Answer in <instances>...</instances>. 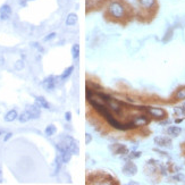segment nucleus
I'll list each match as a JSON object with an SVG mask.
<instances>
[{
  "label": "nucleus",
  "mask_w": 185,
  "mask_h": 185,
  "mask_svg": "<svg viewBox=\"0 0 185 185\" xmlns=\"http://www.w3.org/2000/svg\"><path fill=\"white\" fill-rule=\"evenodd\" d=\"M106 14L114 22H124L131 16V8L125 1L110 0L106 5Z\"/></svg>",
  "instance_id": "nucleus-1"
},
{
  "label": "nucleus",
  "mask_w": 185,
  "mask_h": 185,
  "mask_svg": "<svg viewBox=\"0 0 185 185\" xmlns=\"http://www.w3.org/2000/svg\"><path fill=\"white\" fill-rule=\"evenodd\" d=\"M61 142L65 144L66 148H67V149H68L69 151L73 153V155H78L80 149H78L77 141L75 140V139H73L72 136H66V137H64Z\"/></svg>",
  "instance_id": "nucleus-2"
},
{
  "label": "nucleus",
  "mask_w": 185,
  "mask_h": 185,
  "mask_svg": "<svg viewBox=\"0 0 185 185\" xmlns=\"http://www.w3.org/2000/svg\"><path fill=\"white\" fill-rule=\"evenodd\" d=\"M145 111L149 114L150 116L153 117V118H157V119H162L166 117V111L162 109V108H158V107H146Z\"/></svg>",
  "instance_id": "nucleus-3"
},
{
  "label": "nucleus",
  "mask_w": 185,
  "mask_h": 185,
  "mask_svg": "<svg viewBox=\"0 0 185 185\" xmlns=\"http://www.w3.org/2000/svg\"><path fill=\"white\" fill-rule=\"evenodd\" d=\"M139 6L144 12H151L155 10L157 7V0H137Z\"/></svg>",
  "instance_id": "nucleus-4"
},
{
  "label": "nucleus",
  "mask_w": 185,
  "mask_h": 185,
  "mask_svg": "<svg viewBox=\"0 0 185 185\" xmlns=\"http://www.w3.org/2000/svg\"><path fill=\"white\" fill-rule=\"evenodd\" d=\"M106 105H107L109 110L113 111V113H115V114H117V115H119L123 110V103L118 101V100H115V99H110L109 101H107Z\"/></svg>",
  "instance_id": "nucleus-5"
},
{
  "label": "nucleus",
  "mask_w": 185,
  "mask_h": 185,
  "mask_svg": "<svg viewBox=\"0 0 185 185\" xmlns=\"http://www.w3.org/2000/svg\"><path fill=\"white\" fill-rule=\"evenodd\" d=\"M12 14L13 9L8 3H3V6L0 7V19L1 21H8L9 18L12 17Z\"/></svg>",
  "instance_id": "nucleus-6"
},
{
  "label": "nucleus",
  "mask_w": 185,
  "mask_h": 185,
  "mask_svg": "<svg viewBox=\"0 0 185 185\" xmlns=\"http://www.w3.org/2000/svg\"><path fill=\"white\" fill-rule=\"evenodd\" d=\"M57 85V77L54 75H50L48 77H45V81L42 82V87H45L47 91H52Z\"/></svg>",
  "instance_id": "nucleus-7"
},
{
  "label": "nucleus",
  "mask_w": 185,
  "mask_h": 185,
  "mask_svg": "<svg viewBox=\"0 0 185 185\" xmlns=\"http://www.w3.org/2000/svg\"><path fill=\"white\" fill-rule=\"evenodd\" d=\"M136 172H137L136 165L133 164V162H127L123 167V173L125 174V175H127V176H133V175L136 174Z\"/></svg>",
  "instance_id": "nucleus-8"
},
{
  "label": "nucleus",
  "mask_w": 185,
  "mask_h": 185,
  "mask_svg": "<svg viewBox=\"0 0 185 185\" xmlns=\"http://www.w3.org/2000/svg\"><path fill=\"white\" fill-rule=\"evenodd\" d=\"M155 143L158 146H161V148H169L172 145V140L168 139V137L165 136H157L155 137Z\"/></svg>",
  "instance_id": "nucleus-9"
},
{
  "label": "nucleus",
  "mask_w": 185,
  "mask_h": 185,
  "mask_svg": "<svg viewBox=\"0 0 185 185\" xmlns=\"http://www.w3.org/2000/svg\"><path fill=\"white\" fill-rule=\"evenodd\" d=\"M31 115V119H38L41 115V111H40V107L39 106H36L35 103L34 105H30L27 106V109H26Z\"/></svg>",
  "instance_id": "nucleus-10"
},
{
  "label": "nucleus",
  "mask_w": 185,
  "mask_h": 185,
  "mask_svg": "<svg viewBox=\"0 0 185 185\" xmlns=\"http://www.w3.org/2000/svg\"><path fill=\"white\" fill-rule=\"evenodd\" d=\"M133 124L135 125V127H140V126H145L146 124H149V118L143 115H140V116H136L132 119Z\"/></svg>",
  "instance_id": "nucleus-11"
},
{
  "label": "nucleus",
  "mask_w": 185,
  "mask_h": 185,
  "mask_svg": "<svg viewBox=\"0 0 185 185\" xmlns=\"http://www.w3.org/2000/svg\"><path fill=\"white\" fill-rule=\"evenodd\" d=\"M77 21H78L77 15H76L75 13H69L68 15H67V17H66L65 24L67 25V26H74V25H76Z\"/></svg>",
  "instance_id": "nucleus-12"
},
{
  "label": "nucleus",
  "mask_w": 185,
  "mask_h": 185,
  "mask_svg": "<svg viewBox=\"0 0 185 185\" xmlns=\"http://www.w3.org/2000/svg\"><path fill=\"white\" fill-rule=\"evenodd\" d=\"M110 149H115L114 153H117V155H125V153L129 152V150L126 148L125 145H123V144H114V145L110 146Z\"/></svg>",
  "instance_id": "nucleus-13"
},
{
  "label": "nucleus",
  "mask_w": 185,
  "mask_h": 185,
  "mask_svg": "<svg viewBox=\"0 0 185 185\" xmlns=\"http://www.w3.org/2000/svg\"><path fill=\"white\" fill-rule=\"evenodd\" d=\"M35 105L39 106L40 108H43V109H50V105H49V102L47 101L43 97H36L35 98Z\"/></svg>",
  "instance_id": "nucleus-14"
},
{
  "label": "nucleus",
  "mask_w": 185,
  "mask_h": 185,
  "mask_svg": "<svg viewBox=\"0 0 185 185\" xmlns=\"http://www.w3.org/2000/svg\"><path fill=\"white\" fill-rule=\"evenodd\" d=\"M18 118V114L17 111L15 110V109H12V110H9L8 113L5 115V120L8 123L10 122H14L15 119H17Z\"/></svg>",
  "instance_id": "nucleus-15"
},
{
  "label": "nucleus",
  "mask_w": 185,
  "mask_h": 185,
  "mask_svg": "<svg viewBox=\"0 0 185 185\" xmlns=\"http://www.w3.org/2000/svg\"><path fill=\"white\" fill-rule=\"evenodd\" d=\"M182 132V129L181 127H177V126H170L167 129V134L170 135V136H178Z\"/></svg>",
  "instance_id": "nucleus-16"
},
{
  "label": "nucleus",
  "mask_w": 185,
  "mask_h": 185,
  "mask_svg": "<svg viewBox=\"0 0 185 185\" xmlns=\"http://www.w3.org/2000/svg\"><path fill=\"white\" fill-rule=\"evenodd\" d=\"M61 164H64L63 162V159H61V156H57L56 159H55V173L54 175H56V174L59 173L60 168H61Z\"/></svg>",
  "instance_id": "nucleus-17"
},
{
  "label": "nucleus",
  "mask_w": 185,
  "mask_h": 185,
  "mask_svg": "<svg viewBox=\"0 0 185 185\" xmlns=\"http://www.w3.org/2000/svg\"><path fill=\"white\" fill-rule=\"evenodd\" d=\"M56 132H57V127L54 125V124H50V125H48L47 127H45V134L47 135V136H52V135L56 134Z\"/></svg>",
  "instance_id": "nucleus-18"
},
{
  "label": "nucleus",
  "mask_w": 185,
  "mask_h": 185,
  "mask_svg": "<svg viewBox=\"0 0 185 185\" xmlns=\"http://www.w3.org/2000/svg\"><path fill=\"white\" fill-rule=\"evenodd\" d=\"M18 120H19V123H26V122H29V120L31 119V115H30V113L27 110H25V111H23V113L18 116V118H17Z\"/></svg>",
  "instance_id": "nucleus-19"
},
{
  "label": "nucleus",
  "mask_w": 185,
  "mask_h": 185,
  "mask_svg": "<svg viewBox=\"0 0 185 185\" xmlns=\"http://www.w3.org/2000/svg\"><path fill=\"white\" fill-rule=\"evenodd\" d=\"M73 71H74V66H69V67H67V68L63 72V74L60 75V80H66V78H68L69 76L72 75Z\"/></svg>",
  "instance_id": "nucleus-20"
},
{
  "label": "nucleus",
  "mask_w": 185,
  "mask_h": 185,
  "mask_svg": "<svg viewBox=\"0 0 185 185\" xmlns=\"http://www.w3.org/2000/svg\"><path fill=\"white\" fill-rule=\"evenodd\" d=\"M72 155H73V153L71 152L69 150H66L65 152L60 153V156H61V159H63L64 164H67V162H69V160L72 159Z\"/></svg>",
  "instance_id": "nucleus-21"
},
{
  "label": "nucleus",
  "mask_w": 185,
  "mask_h": 185,
  "mask_svg": "<svg viewBox=\"0 0 185 185\" xmlns=\"http://www.w3.org/2000/svg\"><path fill=\"white\" fill-rule=\"evenodd\" d=\"M80 56V45L78 43H74L72 47V57L74 59H77Z\"/></svg>",
  "instance_id": "nucleus-22"
},
{
  "label": "nucleus",
  "mask_w": 185,
  "mask_h": 185,
  "mask_svg": "<svg viewBox=\"0 0 185 185\" xmlns=\"http://www.w3.org/2000/svg\"><path fill=\"white\" fill-rule=\"evenodd\" d=\"M175 99H176V100H184L185 99V87H182V89H179L178 91H177L176 94H175Z\"/></svg>",
  "instance_id": "nucleus-23"
},
{
  "label": "nucleus",
  "mask_w": 185,
  "mask_h": 185,
  "mask_svg": "<svg viewBox=\"0 0 185 185\" xmlns=\"http://www.w3.org/2000/svg\"><path fill=\"white\" fill-rule=\"evenodd\" d=\"M56 36H57V33L56 32H51V33H49V34H47V35L43 38V41H45V42L51 41V40H54Z\"/></svg>",
  "instance_id": "nucleus-24"
},
{
  "label": "nucleus",
  "mask_w": 185,
  "mask_h": 185,
  "mask_svg": "<svg viewBox=\"0 0 185 185\" xmlns=\"http://www.w3.org/2000/svg\"><path fill=\"white\" fill-rule=\"evenodd\" d=\"M24 68V61L22 59H19V60H17L15 63V69L16 71H22V69Z\"/></svg>",
  "instance_id": "nucleus-25"
},
{
  "label": "nucleus",
  "mask_w": 185,
  "mask_h": 185,
  "mask_svg": "<svg viewBox=\"0 0 185 185\" xmlns=\"http://www.w3.org/2000/svg\"><path fill=\"white\" fill-rule=\"evenodd\" d=\"M172 35H173V31H172V30H169L167 33H166V36H165L164 39H162V40H164V42H167L168 40H170V39H172Z\"/></svg>",
  "instance_id": "nucleus-26"
},
{
  "label": "nucleus",
  "mask_w": 185,
  "mask_h": 185,
  "mask_svg": "<svg viewBox=\"0 0 185 185\" xmlns=\"http://www.w3.org/2000/svg\"><path fill=\"white\" fill-rule=\"evenodd\" d=\"M91 142H92V136H91V134L87 133V134H85V143L90 144Z\"/></svg>",
  "instance_id": "nucleus-27"
},
{
  "label": "nucleus",
  "mask_w": 185,
  "mask_h": 185,
  "mask_svg": "<svg viewBox=\"0 0 185 185\" xmlns=\"http://www.w3.org/2000/svg\"><path fill=\"white\" fill-rule=\"evenodd\" d=\"M65 119L67 120V122H71V120H72V113H71V111H66L65 113Z\"/></svg>",
  "instance_id": "nucleus-28"
},
{
  "label": "nucleus",
  "mask_w": 185,
  "mask_h": 185,
  "mask_svg": "<svg viewBox=\"0 0 185 185\" xmlns=\"http://www.w3.org/2000/svg\"><path fill=\"white\" fill-rule=\"evenodd\" d=\"M32 45H33V47H35V48L38 49V50L41 51V52H43V51H45V50H43V48L41 47V45H39V43H36V42H33Z\"/></svg>",
  "instance_id": "nucleus-29"
},
{
  "label": "nucleus",
  "mask_w": 185,
  "mask_h": 185,
  "mask_svg": "<svg viewBox=\"0 0 185 185\" xmlns=\"http://www.w3.org/2000/svg\"><path fill=\"white\" fill-rule=\"evenodd\" d=\"M12 136H13V133H10V132H9V133H7V134H6V136L3 137V141H5V142H7V141H8Z\"/></svg>",
  "instance_id": "nucleus-30"
},
{
  "label": "nucleus",
  "mask_w": 185,
  "mask_h": 185,
  "mask_svg": "<svg viewBox=\"0 0 185 185\" xmlns=\"http://www.w3.org/2000/svg\"><path fill=\"white\" fill-rule=\"evenodd\" d=\"M141 156V152H133V155H131V158H139Z\"/></svg>",
  "instance_id": "nucleus-31"
},
{
  "label": "nucleus",
  "mask_w": 185,
  "mask_h": 185,
  "mask_svg": "<svg viewBox=\"0 0 185 185\" xmlns=\"http://www.w3.org/2000/svg\"><path fill=\"white\" fill-rule=\"evenodd\" d=\"M19 5L23 7H26L27 5V0H19Z\"/></svg>",
  "instance_id": "nucleus-32"
},
{
  "label": "nucleus",
  "mask_w": 185,
  "mask_h": 185,
  "mask_svg": "<svg viewBox=\"0 0 185 185\" xmlns=\"http://www.w3.org/2000/svg\"><path fill=\"white\" fill-rule=\"evenodd\" d=\"M173 178L174 179H178V181H182V179H184V176H183V175H178V176H174Z\"/></svg>",
  "instance_id": "nucleus-33"
},
{
  "label": "nucleus",
  "mask_w": 185,
  "mask_h": 185,
  "mask_svg": "<svg viewBox=\"0 0 185 185\" xmlns=\"http://www.w3.org/2000/svg\"><path fill=\"white\" fill-rule=\"evenodd\" d=\"M3 63H5V59H3V57H0V66H3Z\"/></svg>",
  "instance_id": "nucleus-34"
},
{
  "label": "nucleus",
  "mask_w": 185,
  "mask_h": 185,
  "mask_svg": "<svg viewBox=\"0 0 185 185\" xmlns=\"http://www.w3.org/2000/svg\"><path fill=\"white\" fill-rule=\"evenodd\" d=\"M182 122V118H179V119H176L175 120V123H177V124H178V123H181Z\"/></svg>",
  "instance_id": "nucleus-35"
},
{
  "label": "nucleus",
  "mask_w": 185,
  "mask_h": 185,
  "mask_svg": "<svg viewBox=\"0 0 185 185\" xmlns=\"http://www.w3.org/2000/svg\"><path fill=\"white\" fill-rule=\"evenodd\" d=\"M1 174H3V172H1V168H0V176H1Z\"/></svg>",
  "instance_id": "nucleus-36"
},
{
  "label": "nucleus",
  "mask_w": 185,
  "mask_h": 185,
  "mask_svg": "<svg viewBox=\"0 0 185 185\" xmlns=\"http://www.w3.org/2000/svg\"><path fill=\"white\" fill-rule=\"evenodd\" d=\"M0 135H1V132H0Z\"/></svg>",
  "instance_id": "nucleus-37"
}]
</instances>
